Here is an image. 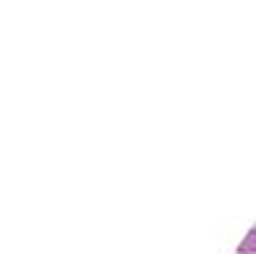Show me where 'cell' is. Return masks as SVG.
I'll return each instance as SVG.
<instances>
[{
  "label": "cell",
  "mask_w": 256,
  "mask_h": 254,
  "mask_svg": "<svg viewBox=\"0 0 256 254\" xmlns=\"http://www.w3.org/2000/svg\"><path fill=\"white\" fill-rule=\"evenodd\" d=\"M254 251H256V230L248 232L243 238V243H240V254H254Z\"/></svg>",
  "instance_id": "cell-1"
}]
</instances>
